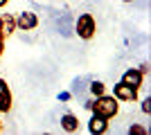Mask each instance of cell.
<instances>
[{"label": "cell", "mask_w": 151, "mask_h": 135, "mask_svg": "<svg viewBox=\"0 0 151 135\" xmlns=\"http://www.w3.org/2000/svg\"><path fill=\"white\" fill-rule=\"evenodd\" d=\"M86 108H90V113L93 115H99L104 117V119H113V117H117V113H120V101L115 99L113 95H99L95 97L93 101L86 104Z\"/></svg>", "instance_id": "cell-1"}, {"label": "cell", "mask_w": 151, "mask_h": 135, "mask_svg": "<svg viewBox=\"0 0 151 135\" xmlns=\"http://www.w3.org/2000/svg\"><path fill=\"white\" fill-rule=\"evenodd\" d=\"M75 34L81 41H90L97 34V20L93 14H79V18L75 20Z\"/></svg>", "instance_id": "cell-2"}, {"label": "cell", "mask_w": 151, "mask_h": 135, "mask_svg": "<svg viewBox=\"0 0 151 135\" xmlns=\"http://www.w3.org/2000/svg\"><path fill=\"white\" fill-rule=\"evenodd\" d=\"M38 27V16L34 11H20L16 16V32H32Z\"/></svg>", "instance_id": "cell-3"}, {"label": "cell", "mask_w": 151, "mask_h": 135, "mask_svg": "<svg viewBox=\"0 0 151 135\" xmlns=\"http://www.w3.org/2000/svg\"><path fill=\"white\" fill-rule=\"evenodd\" d=\"M113 97L117 101H135V99H138V90L120 81V84L113 86Z\"/></svg>", "instance_id": "cell-4"}, {"label": "cell", "mask_w": 151, "mask_h": 135, "mask_svg": "<svg viewBox=\"0 0 151 135\" xmlns=\"http://www.w3.org/2000/svg\"><path fill=\"white\" fill-rule=\"evenodd\" d=\"M14 108V95L12 88L7 86V79L0 77V113H9Z\"/></svg>", "instance_id": "cell-5"}, {"label": "cell", "mask_w": 151, "mask_h": 135, "mask_svg": "<svg viewBox=\"0 0 151 135\" xmlns=\"http://www.w3.org/2000/svg\"><path fill=\"white\" fill-rule=\"evenodd\" d=\"M122 84H126V86H131V88L140 90V88H142V84H145V74H142L138 68H129V70L122 74Z\"/></svg>", "instance_id": "cell-6"}, {"label": "cell", "mask_w": 151, "mask_h": 135, "mask_svg": "<svg viewBox=\"0 0 151 135\" xmlns=\"http://www.w3.org/2000/svg\"><path fill=\"white\" fill-rule=\"evenodd\" d=\"M14 32H16V16L14 14H2L0 16V36L7 41Z\"/></svg>", "instance_id": "cell-7"}, {"label": "cell", "mask_w": 151, "mask_h": 135, "mask_svg": "<svg viewBox=\"0 0 151 135\" xmlns=\"http://www.w3.org/2000/svg\"><path fill=\"white\" fill-rule=\"evenodd\" d=\"M106 131H108V119H104V117H99V115H93L88 119V133L104 135Z\"/></svg>", "instance_id": "cell-8"}, {"label": "cell", "mask_w": 151, "mask_h": 135, "mask_svg": "<svg viewBox=\"0 0 151 135\" xmlns=\"http://www.w3.org/2000/svg\"><path fill=\"white\" fill-rule=\"evenodd\" d=\"M61 131H65V133H77V131H79V117H77L75 113L61 115Z\"/></svg>", "instance_id": "cell-9"}, {"label": "cell", "mask_w": 151, "mask_h": 135, "mask_svg": "<svg viewBox=\"0 0 151 135\" xmlns=\"http://www.w3.org/2000/svg\"><path fill=\"white\" fill-rule=\"evenodd\" d=\"M106 92V84L104 81H93L90 84V95L93 97H99V95H104Z\"/></svg>", "instance_id": "cell-10"}, {"label": "cell", "mask_w": 151, "mask_h": 135, "mask_svg": "<svg viewBox=\"0 0 151 135\" xmlns=\"http://www.w3.org/2000/svg\"><path fill=\"white\" fill-rule=\"evenodd\" d=\"M129 135H149V129L142 124H131L129 126Z\"/></svg>", "instance_id": "cell-11"}, {"label": "cell", "mask_w": 151, "mask_h": 135, "mask_svg": "<svg viewBox=\"0 0 151 135\" xmlns=\"http://www.w3.org/2000/svg\"><path fill=\"white\" fill-rule=\"evenodd\" d=\"M142 113H145V115H151V97H145V99H142Z\"/></svg>", "instance_id": "cell-12"}, {"label": "cell", "mask_w": 151, "mask_h": 135, "mask_svg": "<svg viewBox=\"0 0 151 135\" xmlns=\"http://www.w3.org/2000/svg\"><path fill=\"white\" fill-rule=\"evenodd\" d=\"M138 70H140V72H142V74L147 77V74H149V63H147V61H145V63H140V68H138Z\"/></svg>", "instance_id": "cell-13"}, {"label": "cell", "mask_w": 151, "mask_h": 135, "mask_svg": "<svg viewBox=\"0 0 151 135\" xmlns=\"http://www.w3.org/2000/svg\"><path fill=\"white\" fill-rule=\"evenodd\" d=\"M59 99H61V101H68V99H70V92H59Z\"/></svg>", "instance_id": "cell-14"}, {"label": "cell", "mask_w": 151, "mask_h": 135, "mask_svg": "<svg viewBox=\"0 0 151 135\" xmlns=\"http://www.w3.org/2000/svg\"><path fill=\"white\" fill-rule=\"evenodd\" d=\"M2 52H5V39L0 36V56H2Z\"/></svg>", "instance_id": "cell-15"}, {"label": "cell", "mask_w": 151, "mask_h": 135, "mask_svg": "<svg viewBox=\"0 0 151 135\" xmlns=\"http://www.w3.org/2000/svg\"><path fill=\"white\" fill-rule=\"evenodd\" d=\"M7 2H9V0H0V9H2V7H5Z\"/></svg>", "instance_id": "cell-16"}, {"label": "cell", "mask_w": 151, "mask_h": 135, "mask_svg": "<svg viewBox=\"0 0 151 135\" xmlns=\"http://www.w3.org/2000/svg\"><path fill=\"white\" fill-rule=\"evenodd\" d=\"M0 133H2V119H0Z\"/></svg>", "instance_id": "cell-17"}, {"label": "cell", "mask_w": 151, "mask_h": 135, "mask_svg": "<svg viewBox=\"0 0 151 135\" xmlns=\"http://www.w3.org/2000/svg\"><path fill=\"white\" fill-rule=\"evenodd\" d=\"M122 2H135V0H122Z\"/></svg>", "instance_id": "cell-18"}]
</instances>
